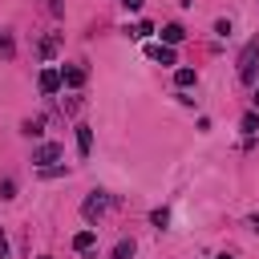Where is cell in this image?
<instances>
[{
  "label": "cell",
  "mask_w": 259,
  "mask_h": 259,
  "mask_svg": "<svg viewBox=\"0 0 259 259\" xmlns=\"http://www.w3.org/2000/svg\"><path fill=\"white\" fill-rule=\"evenodd\" d=\"M105 210H109V194H105V190H89V198L81 202V214H85L89 223H97Z\"/></svg>",
  "instance_id": "cell-2"
},
{
  "label": "cell",
  "mask_w": 259,
  "mask_h": 259,
  "mask_svg": "<svg viewBox=\"0 0 259 259\" xmlns=\"http://www.w3.org/2000/svg\"><path fill=\"white\" fill-rule=\"evenodd\" d=\"M57 45H61V36H45V40H40V57L49 61V57L57 53Z\"/></svg>",
  "instance_id": "cell-15"
},
{
  "label": "cell",
  "mask_w": 259,
  "mask_h": 259,
  "mask_svg": "<svg viewBox=\"0 0 259 259\" xmlns=\"http://www.w3.org/2000/svg\"><path fill=\"white\" fill-rule=\"evenodd\" d=\"M93 243H97V231L93 227H85V231L73 235V251H93Z\"/></svg>",
  "instance_id": "cell-8"
},
{
  "label": "cell",
  "mask_w": 259,
  "mask_h": 259,
  "mask_svg": "<svg viewBox=\"0 0 259 259\" xmlns=\"http://www.w3.org/2000/svg\"><path fill=\"white\" fill-rule=\"evenodd\" d=\"M255 109H259V89H255Z\"/></svg>",
  "instance_id": "cell-22"
},
{
  "label": "cell",
  "mask_w": 259,
  "mask_h": 259,
  "mask_svg": "<svg viewBox=\"0 0 259 259\" xmlns=\"http://www.w3.org/2000/svg\"><path fill=\"white\" fill-rule=\"evenodd\" d=\"M182 36H186V28L174 20V24H166L162 28V45H182Z\"/></svg>",
  "instance_id": "cell-9"
},
{
  "label": "cell",
  "mask_w": 259,
  "mask_h": 259,
  "mask_svg": "<svg viewBox=\"0 0 259 259\" xmlns=\"http://www.w3.org/2000/svg\"><path fill=\"white\" fill-rule=\"evenodd\" d=\"M219 259H235V255H227V251H223V255H219Z\"/></svg>",
  "instance_id": "cell-21"
},
{
  "label": "cell",
  "mask_w": 259,
  "mask_h": 259,
  "mask_svg": "<svg viewBox=\"0 0 259 259\" xmlns=\"http://www.w3.org/2000/svg\"><path fill=\"white\" fill-rule=\"evenodd\" d=\"M121 4H125L130 12H142V4H146V0H121Z\"/></svg>",
  "instance_id": "cell-18"
},
{
  "label": "cell",
  "mask_w": 259,
  "mask_h": 259,
  "mask_svg": "<svg viewBox=\"0 0 259 259\" xmlns=\"http://www.w3.org/2000/svg\"><path fill=\"white\" fill-rule=\"evenodd\" d=\"M255 73H259V36H251V40L243 45V53H239V81L251 85Z\"/></svg>",
  "instance_id": "cell-1"
},
{
  "label": "cell",
  "mask_w": 259,
  "mask_h": 259,
  "mask_svg": "<svg viewBox=\"0 0 259 259\" xmlns=\"http://www.w3.org/2000/svg\"><path fill=\"white\" fill-rule=\"evenodd\" d=\"M239 125H243V134H259V109H247Z\"/></svg>",
  "instance_id": "cell-11"
},
{
  "label": "cell",
  "mask_w": 259,
  "mask_h": 259,
  "mask_svg": "<svg viewBox=\"0 0 259 259\" xmlns=\"http://www.w3.org/2000/svg\"><path fill=\"white\" fill-rule=\"evenodd\" d=\"M146 57H154V61H162V65H178L174 45H150V49H146Z\"/></svg>",
  "instance_id": "cell-5"
},
{
  "label": "cell",
  "mask_w": 259,
  "mask_h": 259,
  "mask_svg": "<svg viewBox=\"0 0 259 259\" xmlns=\"http://www.w3.org/2000/svg\"><path fill=\"white\" fill-rule=\"evenodd\" d=\"M0 198H16V182H12V178L0 182Z\"/></svg>",
  "instance_id": "cell-17"
},
{
  "label": "cell",
  "mask_w": 259,
  "mask_h": 259,
  "mask_svg": "<svg viewBox=\"0 0 259 259\" xmlns=\"http://www.w3.org/2000/svg\"><path fill=\"white\" fill-rule=\"evenodd\" d=\"M174 85H178V89H182V93H186V89H194V85H198V73H194V69H186V65H182V69H174Z\"/></svg>",
  "instance_id": "cell-7"
},
{
  "label": "cell",
  "mask_w": 259,
  "mask_h": 259,
  "mask_svg": "<svg viewBox=\"0 0 259 259\" xmlns=\"http://www.w3.org/2000/svg\"><path fill=\"white\" fill-rule=\"evenodd\" d=\"M113 259H134V239H117V247H113Z\"/></svg>",
  "instance_id": "cell-13"
},
{
  "label": "cell",
  "mask_w": 259,
  "mask_h": 259,
  "mask_svg": "<svg viewBox=\"0 0 259 259\" xmlns=\"http://www.w3.org/2000/svg\"><path fill=\"white\" fill-rule=\"evenodd\" d=\"M24 134H28V138H40V134H45V117H40V113L28 117V121H24Z\"/></svg>",
  "instance_id": "cell-12"
},
{
  "label": "cell",
  "mask_w": 259,
  "mask_h": 259,
  "mask_svg": "<svg viewBox=\"0 0 259 259\" xmlns=\"http://www.w3.org/2000/svg\"><path fill=\"white\" fill-rule=\"evenodd\" d=\"M247 223H251V231H259V214H251V219H247Z\"/></svg>",
  "instance_id": "cell-20"
},
{
  "label": "cell",
  "mask_w": 259,
  "mask_h": 259,
  "mask_svg": "<svg viewBox=\"0 0 259 259\" xmlns=\"http://www.w3.org/2000/svg\"><path fill=\"white\" fill-rule=\"evenodd\" d=\"M36 81H40V93H57V89H61V69H53V65H49V69H40V77H36Z\"/></svg>",
  "instance_id": "cell-6"
},
{
  "label": "cell",
  "mask_w": 259,
  "mask_h": 259,
  "mask_svg": "<svg viewBox=\"0 0 259 259\" xmlns=\"http://www.w3.org/2000/svg\"><path fill=\"white\" fill-rule=\"evenodd\" d=\"M0 259H8V239H4V231H0Z\"/></svg>",
  "instance_id": "cell-19"
},
{
  "label": "cell",
  "mask_w": 259,
  "mask_h": 259,
  "mask_svg": "<svg viewBox=\"0 0 259 259\" xmlns=\"http://www.w3.org/2000/svg\"><path fill=\"white\" fill-rule=\"evenodd\" d=\"M61 154H65V146H61V142H40V146L32 150V162H36V166H53Z\"/></svg>",
  "instance_id": "cell-3"
},
{
  "label": "cell",
  "mask_w": 259,
  "mask_h": 259,
  "mask_svg": "<svg viewBox=\"0 0 259 259\" xmlns=\"http://www.w3.org/2000/svg\"><path fill=\"white\" fill-rule=\"evenodd\" d=\"M77 150H81V158H89V150H93V130L89 125H77Z\"/></svg>",
  "instance_id": "cell-10"
},
{
  "label": "cell",
  "mask_w": 259,
  "mask_h": 259,
  "mask_svg": "<svg viewBox=\"0 0 259 259\" xmlns=\"http://www.w3.org/2000/svg\"><path fill=\"white\" fill-rule=\"evenodd\" d=\"M12 53H16V40H12V32H0V57L8 61Z\"/></svg>",
  "instance_id": "cell-14"
},
{
  "label": "cell",
  "mask_w": 259,
  "mask_h": 259,
  "mask_svg": "<svg viewBox=\"0 0 259 259\" xmlns=\"http://www.w3.org/2000/svg\"><path fill=\"white\" fill-rule=\"evenodd\" d=\"M150 223H154V227H166V223H170V210H166V206H158V210L150 214Z\"/></svg>",
  "instance_id": "cell-16"
},
{
  "label": "cell",
  "mask_w": 259,
  "mask_h": 259,
  "mask_svg": "<svg viewBox=\"0 0 259 259\" xmlns=\"http://www.w3.org/2000/svg\"><path fill=\"white\" fill-rule=\"evenodd\" d=\"M61 85L81 89V85H85V65H65V69H61Z\"/></svg>",
  "instance_id": "cell-4"
}]
</instances>
